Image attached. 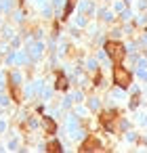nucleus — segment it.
Segmentation results:
<instances>
[{"label": "nucleus", "mask_w": 147, "mask_h": 153, "mask_svg": "<svg viewBox=\"0 0 147 153\" xmlns=\"http://www.w3.org/2000/svg\"><path fill=\"white\" fill-rule=\"evenodd\" d=\"M105 53L111 57L113 63H122L124 57H126V51H124V46H122L120 42H107V44H105Z\"/></svg>", "instance_id": "nucleus-1"}, {"label": "nucleus", "mask_w": 147, "mask_h": 153, "mask_svg": "<svg viewBox=\"0 0 147 153\" xmlns=\"http://www.w3.org/2000/svg\"><path fill=\"white\" fill-rule=\"evenodd\" d=\"M80 151H84V153H86V151H101V143H99L97 138H93V136H90V138H86V140H84V145H82V149H80Z\"/></svg>", "instance_id": "nucleus-4"}, {"label": "nucleus", "mask_w": 147, "mask_h": 153, "mask_svg": "<svg viewBox=\"0 0 147 153\" xmlns=\"http://www.w3.org/2000/svg\"><path fill=\"white\" fill-rule=\"evenodd\" d=\"M44 130H46L49 134H55V130H57V124H55L51 117H44Z\"/></svg>", "instance_id": "nucleus-6"}, {"label": "nucleus", "mask_w": 147, "mask_h": 153, "mask_svg": "<svg viewBox=\"0 0 147 153\" xmlns=\"http://www.w3.org/2000/svg\"><path fill=\"white\" fill-rule=\"evenodd\" d=\"M46 151H51V153H59V151H61V145H59L57 140H51V143L46 145Z\"/></svg>", "instance_id": "nucleus-7"}, {"label": "nucleus", "mask_w": 147, "mask_h": 153, "mask_svg": "<svg viewBox=\"0 0 147 153\" xmlns=\"http://www.w3.org/2000/svg\"><path fill=\"white\" fill-rule=\"evenodd\" d=\"M113 82H116L120 88H128V86H130V82H132L130 74H128L120 63H116V67H113Z\"/></svg>", "instance_id": "nucleus-2"}, {"label": "nucleus", "mask_w": 147, "mask_h": 153, "mask_svg": "<svg viewBox=\"0 0 147 153\" xmlns=\"http://www.w3.org/2000/svg\"><path fill=\"white\" fill-rule=\"evenodd\" d=\"M137 105H139V94H134L132 101H130V107H137Z\"/></svg>", "instance_id": "nucleus-10"}, {"label": "nucleus", "mask_w": 147, "mask_h": 153, "mask_svg": "<svg viewBox=\"0 0 147 153\" xmlns=\"http://www.w3.org/2000/svg\"><path fill=\"white\" fill-rule=\"evenodd\" d=\"M113 120H116V113H113V111H105V113H101V124H103L109 132H113Z\"/></svg>", "instance_id": "nucleus-3"}, {"label": "nucleus", "mask_w": 147, "mask_h": 153, "mask_svg": "<svg viewBox=\"0 0 147 153\" xmlns=\"http://www.w3.org/2000/svg\"><path fill=\"white\" fill-rule=\"evenodd\" d=\"M74 7H76V0H67V2H65V17H69V15H72Z\"/></svg>", "instance_id": "nucleus-8"}, {"label": "nucleus", "mask_w": 147, "mask_h": 153, "mask_svg": "<svg viewBox=\"0 0 147 153\" xmlns=\"http://www.w3.org/2000/svg\"><path fill=\"white\" fill-rule=\"evenodd\" d=\"M11 92H13V101H17V103H19V101H21V92L17 90V86H15L13 82H11Z\"/></svg>", "instance_id": "nucleus-9"}, {"label": "nucleus", "mask_w": 147, "mask_h": 153, "mask_svg": "<svg viewBox=\"0 0 147 153\" xmlns=\"http://www.w3.org/2000/svg\"><path fill=\"white\" fill-rule=\"evenodd\" d=\"M67 86H69V84H67V78H65L63 74H59V76H57V82H55V88H57V90H67Z\"/></svg>", "instance_id": "nucleus-5"}]
</instances>
